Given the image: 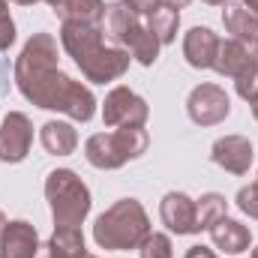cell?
<instances>
[{
  "mask_svg": "<svg viewBox=\"0 0 258 258\" xmlns=\"http://www.w3.org/2000/svg\"><path fill=\"white\" fill-rule=\"evenodd\" d=\"M15 84L21 96L45 111H60L66 117L87 123L96 114V96L87 84L69 78L57 66V39L45 30L33 33L18 60H15Z\"/></svg>",
  "mask_w": 258,
  "mask_h": 258,
  "instance_id": "cell-1",
  "label": "cell"
},
{
  "mask_svg": "<svg viewBox=\"0 0 258 258\" xmlns=\"http://www.w3.org/2000/svg\"><path fill=\"white\" fill-rule=\"evenodd\" d=\"M102 36H105L102 24H78V21L60 24V42H63L66 54L75 60L81 75L93 84L123 78L129 69V60H132L129 51L105 45Z\"/></svg>",
  "mask_w": 258,
  "mask_h": 258,
  "instance_id": "cell-2",
  "label": "cell"
},
{
  "mask_svg": "<svg viewBox=\"0 0 258 258\" xmlns=\"http://www.w3.org/2000/svg\"><path fill=\"white\" fill-rule=\"evenodd\" d=\"M147 234H150V219H147V210L141 207L138 198L114 201L105 213L96 216V225H93L96 246L114 249V252L138 249Z\"/></svg>",
  "mask_w": 258,
  "mask_h": 258,
  "instance_id": "cell-3",
  "label": "cell"
},
{
  "mask_svg": "<svg viewBox=\"0 0 258 258\" xmlns=\"http://www.w3.org/2000/svg\"><path fill=\"white\" fill-rule=\"evenodd\" d=\"M45 198L51 204L54 228H81L90 213V189L72 168H54L45 177Z\"/></svg>",
  "mask_w": 258,
  "mask_h": 258,
  "instance_id": "cell-4",
  "label": "cell"
},
{
  "mask_svg": "<svg viewBox=\"0 0 258 258\" xmlns=\"http://www.w3.org/2000/svg\"><path fill=\"white\" fill-rule=\"evenodd\" d=\"M150 138L144 126H120L114 132H96L84 144V159L99 171H114L126 165L129 159H138L147 150Z\"/></svg>",
  "mask_w": 258,
  "mask_h": 258,
  "instance_id": "cell-5",
  "label": "cell"
},
{
  "mask_svg": "<svg viewBox=\"0 0 258 258\" xmlns=\"http://www.w3.org/2000/svg\"><path fill=\"white\" fill-rule=\"evenodd\" d=\"M150 117V108L147 102L129 90V87H114L108 90L105 102H102V123L108 129H120V126H144Z\"/></svg>",
  "mask_w": 258,
  "mask_h": 258,
  "instance_id": "cell-6",
  "label": "cell"
},
{
  "mask_svg": "<svg viewBox=\"0 0 258 258\" xmlns=\"http://www.w3.org/2000/svg\"><path fill=\"white\" fill-rule=\"evenodd\" d=\"M186 111H189V120L198 126H216L231 114V99L219 84L207 81V84L192 87V93L186 99Z\"/></svg>",
  "mask_w": 258,
  "mask_h": 258,
  "instance_id": "cell-7",
  "label": "cell"
},
{
  "mask_svg": "<svg viewBox=\"0 0 258 258\" xmlns=\"http://www.w3.org/2000/svg\"><path fill=\"white\" fill-rule=\"evenodd\" d=\"M33 144V123L21 111H9L0 123V162L15 165L24 162Z\"/></svg>",
  "mask_w": 258,
  "mask_h": 258,
  "instance_id": "cell-8",
  "label": "cell"
},
{
  "mask_svg": "<svg viewBox=\"0 0 258 258\" xmlns=\"http://www.w3.org/2000/svg\"><path fill=\"white\" fill-rule=\"evenodd\" d=\"M213 69L225 78H240L243 72L258 69V36H252V39H234L231 36V39L219 42Z\"/></svg>",
  "mask_w": 258,
  "mask_h": 258,
  "instance_id": "cell-9",
  "label": "cell"
},
{
  "mask_svg": "<svg viewBox=\"0 0 258 258\" xmlns=\"http://www.w3.org/2000/svg\"><path fill=\"white\" fill-rule=\"evenodd\" d=\"M159 216H162V225L177 237H189L201 231L195 216V201L186 192H165V198L159 201Z\"/></svg>",
  "mask_w": 258,
  "mask_h": 258,
  "instance_id": "cell-10",
  "label": "cell"
},
{
  "mask_svg": "<svg viewBox=\"0 0 258 258\" xmlns=\"http://www.w3.org/2000/svg\"><path fill=\"white\" fill-rule=\"evenodd\" d=\"M210 159L225 168L228 174H246L252 165V141L246 135H225L216 138L210 147Z\"/></svg>",
  "mask_w": 258,
  "mask_h": 258,
  "instance_id": "cell-11",
  "label": "cell"
},
{
  "mask_svg": "<svg viewBox=\"0 0 258 258\" xmlns=\"http://www.w3.org/2000/svg\"><path fill=\"white\" fill-rule=\"evenodd\" d=\"M39 252V234L30 222L12 219L3 228L0 237V258H36Z\"/></svg>",
  "mask_w": 258,
  "mask_h": 258,
  "instance_id": "cell-12",
  "label": "cell"
},
{
  "mask_svg": "<svg viewBox=\"0 0 258 258\" xmlns=\"http://www.w3.org/2000/svg\"><path fill=\"white\" fill-rule=\"evenodd\" d=\"M144 30H147V27L141 24V18H138L132 9H126L123 3H108V9H105V33H108L117 45L132 48Z\"/></svg>",
  "mask_w": 258,
  "mask_h": 258,
  "instance_id": "cell-13",
  "label": "cell"
},
{
  "mask_svg": "<svg viewBox=\"0 0 258 258\" xmlns=\"http://www.w3.org/2000/svg\"><path fill=\"white\" fill-rule=\"evenodd\" d=\"M219 36L210 27H192L183 36V57L192 69H213L216 51H219Z\"/></svg>",
  "mask_w": 258,
  "mask_h": 258,
  "instance_id": "cell-14",
  "label": "cell"
},
{
  "mask_svg": "<svg viewBox=\"0 0 258 258\" xmlns=\"http://www.w3.org/2000/svg\"><path fill=\"white\" fill-rule=\"evenodd\" d=\"M207 231H210L213 246L222 249L225 255H240V252L249 249V243H252V231H249L243 222L231 219V216H222V219L213 222Z\"/></svg>",
  "mask_w": 258,
  "mask_h": 258,
  "instance_id": "cell-15",
  "label": "cell"
},
{
  "mask_svg": "<svg viewBox=\"0 0 258 258\" xmlns=\"http://www.w3.org/2000/svg\"><path fill=\"white\" fill-rule=\"evenodd\" d=\"M39 141H42V147L51 156H69L78 147V132H75L72 123L48 120V123H42V129H39Z\"/></svg>",
  "mask_w": 258,
  "mask_h": 258,
  "instance_id": "cell-16",
  "label": "cell"
},
{
  "mask_svg": "<svg viewBox=\"0 0 258 258\" xmlns=\"http://www.w3.org/2000/svg\"><path fill=\"white\" fill-rule=\"evenodd\" d=\"M105 0H60L54 12L60 21H78V24H102L105 21Z\"/></svg>",
  "mask_w": 258,
  "mask_h": 258,
  "instance_id": "cell-17",
  "label": "cell"
},
{
  "mask_svg": "<svg viewBox=\"0 0 258 258\" xmlns=\"http://www.w3.org/2000/svg\"><path fill=\"white\" fill-rule=\"evenodd\" d=\"M222 24L225 30L234 36V39H252L258 36V12L246 9L243 3H225V12H222Z\"/></svg>",
  "mask_w": 258,
  "mask_h": 258,
  "instance_id": "cell-18",
  "label": "cell"
},
{
  "mask_svg": "<svg viewBox=\"0 0 258 258\" xmlns=\"http://www.w3.org/2000/svg\"><path fill=\"white\" fill-rule=\"evenodd\" d=\"M150 33L159 39V45H168V42H174V36H177V27H180V12L177 9H171V6H159L153 15H150Z\"/></svg>",
  "mask_w": 258,
  "mask_h": 258,
  "instance_id": "cell-19",
  "label": "cell"
},
{
  "mask_svg": "<svg viewBox=\"0 0 258 258\" xmlns=\"http://www.w3.org/2000/svg\"><path fill=\"white\" fill-rule=\"evenodd\" d=\"M195 216H198V228H210L213 222H219L222 216H228V201L219 192H207L195 201Z\"/></svg>",
  "mask_w": 258,
  "mask_h": 258,
  "instance_id": "cell-20",
  "label": "cell"
},
{
  "mask_svg": "<svg viewBox=\"0 0 258 258\" xmlns=\"http://www.w3.org/2000/svg\"><path fill=\"white\" fill-rule=\"evenodd\" d=\"M51 243L60 249V255L63 258L87 255V252H84V234H81V228H54Z\"/></svg>",
  "mask_w": 258,
  "mask_h": 258,
  "instance_id": "cell-21",
  "label": "cell"
},
{
  "mask_svg": "<svg viewBox=\"0 0 258 258\" xmlns=\"http://www.w3.org/2000/svg\"><path fill=\"white\" fill-rule=\"evenodd\" d=\"M141 258H174V249H171V237L162 234V231H150L144 237V243L138 246Z\"/></svg>",
  "mask_w": 258,
  "mask_h": 258,
  "instance_id": "cell-22",
  "label": "cell"
},
{
  "mask_svg": "<svg viewBox=\"0 0 258 258\" xmlns=\"http://www.w3.org/2000/svg\"><path fill=\"white\" fill-rule=\"evenodd\" d=\"M234 204L249 216V219H258V180L255 183H249V186H243L237 198H234Z\"/></svg>",
  "mask_w": 258,
  "mask_h": 258,
  "instance_id": "cell-23",
  "label": "cell"
},
{
  "mask_svg": "<svg viewBox=\"0 0 258 258\" xmlns=\"http://www.w3.org/2000/svg\"><path fill=\"white\" fill-rule=\"evenodd\" d=\"M234 87H237V96L246 99V102H255L258 99V69L243 72L240 78H234Z\"/></svg>",
  "mask_w": 258,
  "mask_h": 258,
  "instance_id": "cell-24",
  "label": "cell"
},
{
  "mask_svg": "<svg viewBox=\"0 0 258 258\" xmlns=\"http://www.w3.org/2000/svg\"><path fill=\"white\" fill-rule=\"evenodd\" d=\"M120 3H123L126 9H132L138 18H141V15H153V12L162 6V0H120Z\"/></svg>",
  "mask_w": 258,
  "mask_h": 258,
  "instance_id": "cell-25",
  "label": "cell"
},
{
  "mask_svg": "<svg viewBox=\"0 0 258 258\" xmlns=\"http://www.w3.org/2000/svg\"><path fill=\"white\" fill-rule=\"evenodd\" d=\"M12 42H15V21L6 15V18H0V51H6Z\"/></svg>",
  "mask_w": 258,
  "mask_h": 258,
  "instance_id": "cell-26",
  "label": "cell"
},
{
  "mask_svg": "<svg viewBox=\"0 0 258 258\" xmlns=\"http://www.w3.org/2000/svg\"><path fill=\"white\" fill-rule=\"evenodd\" d=\"M36 258H63V255H60V249H57V246L51 243V237H48V240H45V243L39 246V252H36Z\"/></svg>",
  "mask_w": 258,
  "mask_h": 258,
  "instance_id": "cell-27",
  "label": "cell"
},
{
  "mask_svg": "<svg viewBox=\"0 0 258 258\" xmlns=\"http://www.w3.org/2000/svg\"><path fill=\"white\" fill-rule=\"evenodd\" d=\"M183 258H219V255H216L213 249H207V246H189Z\"/></svg>",
  "mask_w": 258,
  "mask_h": 258,
  "instance_id": "cell-28",
  "label": "cell"
},
{
  "mask_svg": "<svg viewBox=\"0 0 258 258\" xmlns=\"http://www.w3.org/2000/svg\"><path fill=\"white\" fill-rule=\"evenodd\" d=\"M162 3H165V6H171V9H177V12H180V9H183V6H186V3H189V0H162Z\"/></svg>",
  "mask_w": 258,
  "mask_h": 258,
  "instance_id": "cell-29",
  "label": "cell"
},
{
  "mask_svg": "<svg viewBox=\"0 0 258 258\" xmlns=\"http://www.w3.org/2000/svg\"><path fill=\"white\" fill-rule=\"evenodd\" d=\"M9 15V0H0V18H6Z\"/></svg>",
  "mask_w": 258,
  "mask_h": 258,
  "instance_id": "cell-30",
  "label": "cell"
},
{
  "mask_svg": "<svg viewBox=\"0 0 258 258\" xmlns=\"http://www.w3.org/2000/svg\"><path fill=\"white\" fill-rule=\"evenodd\" d=\"M243 6H246V9H252V12H258V0H243Z\"/></svg>",
  "mask_w": 258,
  "mask_h": 258,
  "instance_id": "cell-31",
  "label": "cell"
},
{
  "mask_svg": "<svg viewBox=\"0 0 258 258\" xmlns=\"http://www.w3.org/2000/svg\"><path fill=\"white\" fill-rule=\"evenodd\" d=\"M12 3H18V6H33V3H39V0H12Z\"/></svg>",
  "mask_w": 258,
  "mask_h": 258,
  "instance_id": "cell-32",
  "label": "cell"
},
{
  "mask_svg": "<svg viewBox=\"0 0 258 258\" xmlns=\"http://www.w3.org/2000/svg\"><path fill=\"white\" fill-rule=\"evenodd\" d=\"M6 222H9V219H6V216H3V210H0V237H3V228H6Z\"/></svg>",
  "mask_w": 258,
  "mask_h": 258,
  "instance_id": "cell-33",
  "label": "cell"
},
{
  "mask_svg": "<svg viewBox=\"0 0 258 258\" xmlns=\"http://www.w3.org/2000/svg\"><path fill=\"white\" fill-rule=\"evenodd\" d=\"M204 3H210V6H225L228 0H204Z\"/></svg>",
  "mask_w": 258,
  "mask_h": 258,
  "instance_id": "cell-34",
  "label": "cell"
},
{
  "mask_svg": "<svg viewBox=\"0 0 258 258\" xmlns=\"http://www.w3.org/2000/svg\"><path fill=\"white\" fill-rule=\"evenodd\" d=\"M249 105H252V114H255V120H258V99L255 102H249Z\"/></svg>",
  "mask_w": 258,
  "mask_h": 258,
  "instance_id": "cell-35",
  "label": "cell"
},
{
  "mask_svg": "<svg viewBox=\"0 0 258 258\" xmlns=\"http://www.w3.org/2000/svg\"><path fill=\"white\" fill-rule=\"evenodd\" d=\"M252 258H258V246H255V249H252Z\"/></svg>",
  "mask_w": 258,
  "mask_h": 258,
  "instance_id": "cell-36",
  "label": "cell"
},
{
  "mask_svg": "<svg viewBox=\"0 0 258 258\" xmlns=\"http://www.w3.org/2000/svg\"><path fill=\"white\" fill-rule=\"evenodd\" d=\"M81 258H96V255H81Z\"/></svg>",
  "mask_w": 258,
  "mask_h": 258,
  "instance_id": "cell-37",
  "label": "cell"
}]
</instances>
